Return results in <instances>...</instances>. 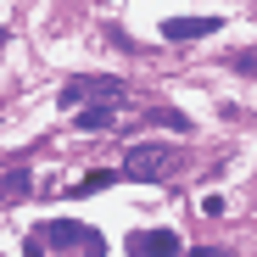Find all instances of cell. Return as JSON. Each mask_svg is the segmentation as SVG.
<instances>
[{
	"label": "cell",
	"mask_w": 257,
	"mask_h": 257,
	"mask_svg": "<svg viewBox=\"0 0 257 257\" xmlns=\"http://www.w3.org/2000/svg\"><path fill=\"white\" fill-rule=\"evenodd\" d=\"M73 123L78 128H140V123H157V106H140L128 95H101L90 106H78Z\"/></svg>",
	"instance_id": "6da1fadb"
},
{
	"label": "cell",
	"mask_w": 257,
	"mask_h": 257,
	"mask_svg": "<svg viewBox=\"0 0 257 257\" xmlns=\"http://www.w3.org/2000/svg\"><path fill=\"white\" fill-rule=\"evenodd\" d=\"M174 174H179V146H162V140H140L135 151H123V179L157 185V179H174Z\"/></svg>",
	"instance_id": "7a4b0ae2"
},
{
	"label": "cell",
	"mask_w": 257,
	"mask_h": 257,
	"mask_svg": "<svg viewBox=\"0 0 257 257\" xmlns=\"http://www.w3.org/2000/svg\"><path fill=\"white\" fill-rule=\"evenodd\" d=\"M101 95H123V84L106 78V73H84V78L62 84V106H84V101H101Z\"/></svg>",
	"instance_id": "3957f363"
},
{
	"label": "cell",
	"mask_w": 257,
	"mask_h": 257,
	"mask_svg": "<svg viewBox=\"0 0 257 257\" xmlns=\"http://www.w3.org/2000/svg\"><path fill=\"white\" fill-rule=\"evenodd\" d=\"M128 257H179V235L174 229H140L128 240Z\"/></svg>",
	"instance_id": "277c9868"
},
{
	"label": "cell",
	"mask_w": 257,
	"mask_h": 257,
	"mask_svg": "<svg viewBox=\"0 0 257 257\" xmlns=\"http://www.w3.org/2000/svg\"><path fill=\"white\" fill-rule=\"evenodd\" d=\"M212 28H218V17H168V23H162L168 39H201V34H212Z\"/></svg>",
	"instance_id": "5b68a950"
},
{
	"label": "cell",
	"mask_w": 257,
	"mask_h": 257,
	"mask_svg": "<svg viewBox=\"0 0 257 257\" xmlns=\"http://www.w3.org/2000/svg\"><path fill=\"white\" fill-rule=\"evenodd\" d=\"M34 190V174L28 168H6V174H0V201H23Z\"/></svg>",
	"instance_id": "8992f818"
},
{
	"label": "cell",
	"mask_w": 257,
	"mask_h": 257,
	"mask_svg": "<svg viewBox=\"0 0 257 257\" xmlns=\"http://www.w3.org/2000/svg\"><path fill=\"white\" fill-rule=\"evenodd\" d=\"M39 235H45L51 246H78V251H84V235H90V229H84V224H67V218H56L51 229H39Z\"/></svg>",
	"instance_id": "52a82bcc"
},
{
	"label": "cell",
	"mask_w": 257,
	"mask_h": 257,
	"mask_svg": "<svg viewBox=\"0 0 257 257\" xmlns=\"http://www.w3.org/2000/svg\"><path fill=\"white\" fill-rule=\"evenodd\" d=\"M106 185H117V174H106V168H95V174H90V179L78 185V196H90V190H106Z\"/></svg>",
	"instance_id": "ba28073f"
},
{
	"label": "cell",
	"mask_w": 257,
	"mask_h": 257,
	"mask_svg": "<svg viewBox=\"0 0 257 257\" xmlns=\"http://www.w3.org/2000/svg\"><path fill=\"white\" fill-rule=\"evenodd\" d=\"M23 257H45V235H28L23 240Z\"/></svg>",
	"instance_id": "9c48e42d"
},
{
	"label": "cell",
	"mask_w": 257,
	"mask_h": 257,
	"mask_svg": "<svg viewBox=\"0 0 257 257\" xmlns=\"http://www.w3.org/2000/svg\"><path fill=\"white\" fill-rule=\"evenodd\" d=\"M84 251H90V257H106V240H101V235L90 229V235H84Z\"/></svg>",
	"instance_id": "30bf717a"
}]
</instances>
